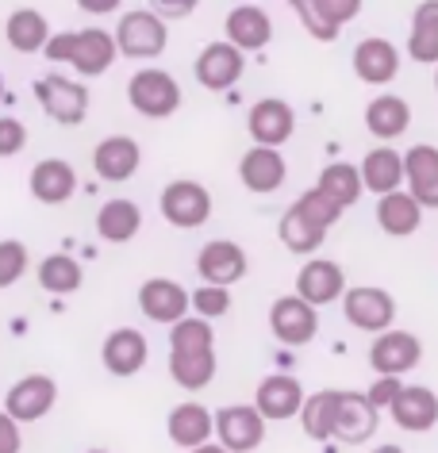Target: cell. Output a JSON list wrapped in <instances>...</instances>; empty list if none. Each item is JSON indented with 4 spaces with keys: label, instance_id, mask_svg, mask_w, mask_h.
<instances>
[{
    "label": "cell",
    "instance_id": "d6a6232c",
    "mask_svg": "<svg viewBox=\"0 0 438 453\" xmlns=\"http://www.w3.org/2000/svg\"><path fill=\"white\" fill-rule=\"evenodd\" d=\"M408 58L419 65H438V0H423L411 12Z\"/></svg>",
    "mask_w": 438,
    "mask_h": 453
},
{
    "label": "cell",
    "instance_id": "cb8c5ba5",
    "mask_svg": "<svg viewBox=\"0 0 438 453\" xmlns=\"http://www.w3.org/2000/svg\"><path fill=\"white\" fill-rule=\"evenodd\" d=\"M223 35H227V42H234L239 50H262L265 42L273 39V19H269V12L257 4H239L227 12V19H223Z\"/></svg>",
    "mask_w": 438,
    "mask_h": 453
},
{
    "label": "cell",
    "instance_id": "7c38bea8",
    "mask_svg": "<svg viewBox=\"0 0 438 453\" xmlns=\"http://www.w3.org/2000/svg\"><path fill=\"white\" fill-rule=\"evenodd\" d=\"M58 400V384H54L47 372H31V377H19L4 395V411L19 418V423H35L42 418Z\"/></svg>",
    "mask_w": 438,
    "mask_h": 453
},
{
    "label": "cell",
    "instance_id": "74e56055",
    "mask_svg": "<svg viewBox=\"0 0 438 453\" xmlns=\"http://www.w3.org/2000/svg\"><path fill=\"white\" fill-rule=\"evenodd\" d=\"M319 188L327 192L331 200H339L342 208H350V203L362 200V165H350V162H331L327 169L319 173Z\"/></svg>",
    "mask_w": 438,
    "mask_h": 453
},
{
    "label": "cell",
    "instance_id": "9c48e42d",
    "mask_svg": "<svg viewBox=\"0 0 438 453\" xmlns=\"http://www.w3.org/2000/svg\"><path fill=\"white\" fill-rule=\"evenodd\" d=\"M242 50L234 47V42H208L204 50L196 54V62H193V73H196V81L208 88V93H227V88L242 77Z\"/></svg>",
    "mask_w": 438,
    "mask_h": 453
},
{
    "label": "cell",
    "instance_id": "ffe728a7",
    "mask_svg": "<svg viewBox=\"0 0 438 453\" xmlns=\"http://www.w3.org/2000/svg\"><path fill=\"white\" fill-rule=\"evenodd\" d=\"M165 430H170V441L181 449H196L204 446V441H211V434H216V411H208L204 403L188 400V403H177L170 418H165Z\"/></svg>",
    "mask_w": 438,
    "mask_h": 453
},
{
    "label": "cell",
    "instance_id": "7402d4cb",
    "mask_svg": "<svg viewBox=\"0 0 438 453\" xmlns=\"http://www.w3.org/2000/svg\"><path fill=\"white\" fill-rule=\"evenodd\" d=\"M388 411H392V418H396L400 430L423 434V430H431L438 423V395L431 388H423V384H403Z\"/></svg>",
    "mask_w": 438,
    "mask_h": 453
},
{
    "label": "cell",
    "instance_id": "f1b7e54d",
    "mask_svg": "<svg viewBox=\"0 0 438 453\" xmlns=\"http://www.w3.org/2000/svg\"><path fill=\"white\" fill-rule=\"evenodd\" d=\"M403 169H408V192L423 208H438V146H411L403 154Z\"/></svg>",
    "mask_w": 438,
    "mask_h": 453
},
{
    "label": "cell",
    "instance_id": "4316f807",
    "mask_svg": "<svg viewBox=\"0 0 438 453\" xmlns=\"http://www.w3.org/2000/svg\"><path fill=\"white\" fill-rule=\"evenodd\" d=\"M116 50H119L116 35H108L104 27H85V31H77V50H73L70 65L81 77H100V73L111 70Z\"/></svg>",
    "mask_w": 438,
    "mask_h": 453
},
{
    "label": "cell",
    "instance_id": "ab89813d",
    "mask_svg": "<svg viewBox=\"0 0 438 453\" xmlns=\"http://www.w3.org/2000/svg\"><path fill=\"white\" fill-rule=\"evenodd\" d=\"M292 208H296L300 215H304V219L316 223L319 231H331V226L342 219V211H346L342 203H339V200H331V196H327V192H323L319 185H316V188H308L304 196H300L296 203H292Z\"/></svg>",
    "mask_w": 438,
    "mask_h": 453
},
{
    "label": "cell",
    "instance_id": "f35d334b",
    "mask_svg": "<svg viewBox=\"0 0 438 453\" xmlns=\"http://www.w3.org/2000/svg\"><path fill=\"white\" fill-rule=\"evenodd\" d=\"M170 349H216V331L204 315H185L170 326Z\"/></svg>",
    "mask_w": 438,
    "mask_h": 453
},
{
    "label": "cell",
    "instance_id": "4fadbf2b",
    "mask_svg": "<svg viewBox=\"0 0 438 453\" xmlns=\"http://www.w3.org/2000/svg\"><path fill=\"white\" fill-rule=\"evenodd\" d=\"M246 131H250V139L257 146H280L296 131V111L280 96H262L250 108V116H246Z\"/></svg>",
    "mask_w": 438,
    "mask_h": 453
},
{
    "label": "cell",
    "instance_id": "d590c367",
    "mask_svg": "<svg viewBox=\"0 0 438 453\" xmlns=\"http://www.w3.org/2000/svg\"><path fill=\"white\" fill-rule=\"evenodd\" d=\"M334 403H339V388H327V392L308 395L304 407H300V430H304L311 441L334 438Z\"/></svg>",
    "mask_w": 438,
    "mask_h": 453
},
{
    "label": "cell",
    "instance_id": "c3c4849f",
    "mask_svg": "<svg viewBox=\"0 0 438 453\" xmlns=\"http://www.w3.org/2000/svg\"><path fill=\"white\" fill-rule=\"evenodd\" d=\"M123 4V0H77V8L88 16H108V12H116V8Z\"/></svg>",
    "mask_w": 438,
    "mask_h": 453
},
{
    "label": "cell",
    "instance_id": "e0dca14e",
    "mask_svg": "<svg viewBox=\"0 0 438 453\" xmlns=\"http://www.w3.org/2000/svg\"><path fill=\"white\" fill-rule=\"evenodd\" d=\"M246 250L239 242H227V239H216L208 242L204 250L196 254V273L200 280H208V285H234V280L246 277Z\"/></svg>",
    "mask_w": 438,
    "mask_h": 453
},
{
    "label": "cell",
    "instance_id": "d6986e66",
    "mask_svg": "<svg viewBox=\"0 0 438 453\" xmlns=\"http://www.w3.org/2000/svg\"><path fill=\"white\" fill-rule=\"evenodd\" d=\"M296 292L308 303H316V308H323V303H331V300H342L346 296L342 265L327 262V257H311V262L300 265V273H296Z\"/></svg>",
    "mask_w": 438,
    "mask_h": 453
},
{
    "label": "cell",
    "instance_id": "60d3db41",
    "mask_svg": "<svg viewBox=\"0 0 438 453\" xmlns=\"http://www.w3.org/2000/svg\"><path fill=\"white\" fill-rule=\"evenodd\" d=\"M27 265H31V254L24 242H16V239L0 242V288H12L27 273Z\"/></svg>",
    "mask_w": 438,
    "mask_h": 453
},
{
    "label": "cell",
    "instance_id": "3957f363",
    "mask_svg": "<svg viewBox=\"0 0 438 453\" xmlns=\"http://www.w3.org/2000/svg\"><path fill=\"white\" fill-rule=\"evenodd\" d=\"M35 100L62 127H77V123H85V116H88V88L62 73H42L35 81Z\"/></svg>",
    "mask_w": 438,
    "mask_h": 453
},
{
    "label": "cell",
    "instance_id": "7dc6e473",
    "mask_svg": "<svg viewBox=\"0 0 438 453\" xmlns=\"http://www.w3.org/2000/svg\"><path fill=\"white\" fill-rule=\"evenodd\" d=\"M0 453H19V418L0 411Z\"/></svg>",
    "mask_w": 438,
    "mask_h": 453
},
{
    "label": "cell",
    "instance_id": "f546056e",
    "mask_svg": "<svg viewBox=\"0 0 438 453\" xmlns=\"http://www.w3.org/2000/svg\"><path fill=\"white\" fill-rule=\"evenodd\" d=\"M362 180H365L369 192H377V196H388V192H396L403 180H408L403 154H396L392 146H373V150L362 157Z\"/></svg>",
    "mask_w": 438,
    "mask_h": 453
},
{
    "label": "cell",
    "instance_id": "f907efd6",
    "mask_svg": "<svg viewBox=\"0 0 438 453\" xmlns=\"http://www.w3.org/2000/svg\"><path fill=\"white\" fill-rule=\"evenodd\" d=\"M369 453H403L400 446H392V441H388V446H377V449H369Z\"/></svg>",
    "mask_w": 438,
    "mask_h": 453
},
{
    "label": "cell",
    "instance_id": "bcb514c9",
    "mask_svg": "<svg viewBox=\"0 0 438 453\" xmlns=\"http://www.w3.org/2000/svg\"><path fill=\"white\" fill-rule=\"evenodd\" d=\"M150 4H154V12L165 16V19H188L196 12L200 0H150Z\"/></svg>",
    "mask_w": 438,
    "mask_h": 453
},
{
    "label": "cell",
    "instance_id": "7bdbcfd3",
    "mask_svg": "<svg viewBox=\"0 0 438 453\" xmlns=\"http://www.w3.org/2000/svg\"><path fill=\"white\" fill-rule=\"evenodd\" d=\"M27 146V127L16 116H0V157H12Z\"/></svg>",
    "mask_w": 438,
    "mask_h": 453
},
{
    "label": "cell",
    "instance_id": "9a60e30c",
    "mask_svg": "<svg viewBox=\"0 0 438 453\" xmlns=\"http://www.w3.org/2000/svg\"><path fill=\"white\" fill-rule=\"evenodd\" d=\"M296 12H300V24H304V31L311 39L334 42L339 31L362 12V0H308V4H300Z\"/></svg>",
    "mask_w": 438,
    "mask_h": 453
},
{
    "label": "cell",
    "instance_id": "52a82bcc",
    "mask_svg": "<svg viewBox=\"0 0 438 453\" xmlns=\"http://www.w3.org/2000/svg\"><path fill=\"white\" fill-rule=\"evenodd\" d=\"M216 438L231 453H250L265 438V415L257 403H227L216 411Z\"/></svg>",
    "mask_w": 438,
    "mask_h": 453
},
{
    "label": "cell",
    "instance_id": "f5cc1de1",
    "mask_svg": "<svg viewBox=\"0 0 438 453\" xmlns=\"http://www.w3.org/2000/svg\"><path fill=\"white\" fill-rule=\"evenodd\" d=\"M0 100H4V77H0Z\"/></svg>",
    "mask_w": 438,
    "mask_h": 453
},
{
    "label": "cell",
    "instance_id": "816d5d0a",
    "mask_svg": "<svg viewBox=\"0 0 438 453\" xmlns=\"http://www.w3.org/2000/svg\"><path fill=\"white\" fill-rule=\"evenodd\" d=\"M285 4H292V8H300V4H308V0H285Z\"/></svg>",
    "mask_w": 438,
    "mask_h": 453
},
{
    "label": "cell",
    "instance_id": "836d02e7",
    "mask_svg": "<svg viewBox=\"0 0 438 453\" xmlns=\"http://www.w3.org/2000/svg\"><path fill=\"white\" fill-rule=\"evenodd\" d=\"M170 377L185 392L208 388L216 377V349H170Z\"/></svg>",
    "mask_w": 438,
    "mask_h": 453
},
{
    "label": "cell",
    "instance_id": "6da1fadb",
    "mask_svg": "<svg viewBox=\"0 0 438 453\" xmlns=\"http://www.w3.org/2000/svg\"><path fill=\"white\" fill-rule=\"evenodd\" d=\"M116 42L123 58H158V54H165V42H170L165 16L150 12V8H134L116 24Z\"/></svg>",
    "mask_w": 438,
    "mask_h": 453
},
{
    "label": "cell",
    "instance_id": "f6af8a7d",
    "mask_svg": "<svg viewBox=\"0 0 438 453\" xmlns=\"http://www.w3.org/2000/svg\"><path fill=\"white\" fill-rule=\"evenodd\" d=\"M73 50H77V31H58V35H50L42 54H47L50 62H73Z\"/></svg>",
    "mask_w": 438,
    "mask_h": 453
},
{
    "label": "cell",
    "instance_id": "ee69618b",
    "mask_svg": "<svg viewBox=\"0 0 438 453\" xmlns=\"http://www.w3.org/2000/svg\"><path fill=\"white\" fill-rule=\"evenodd\" d=\"M400 388H403L400 377H377V380H373V388H369L365 395H369V403H373L377 411H388L392 400L400 395Z\"/></svg>",
    "mask_w": 438,
    "mask_h": 453
},
{
    "label": "cell",
    "instance_id": "db71d44e",
    "mask_svg": "<svg viewBox=\"0 0 438 453\" xmlns=\"http://www.w3.org/2000/svg\"><path fill=\"white\" fill-rule=\"evenodd\" d=\"M85 453H108V449H85Z\"/></svg>",
    "mask_w": 438,
    "mask_h": 453
},
{
    "label": "cell",
    "instance_id": "8992f818",
    "mask_svg": "<svg viewBox=\"0 0 438 453\" xmlns=\"http://www.w3.org/2000/svg\"><path fill=\"white\" fill-rule=\"evenodd\" d=\"M342 315L350 326H357V331L380 334L392 326V319H396V300L377 285H357V288H346Z\"/></svg>",
    "mask_w": 438,
    "mask_h": 453
},
{
    "label": "cell",
    "instance_id": "4dcf8cb0",
    "mask_svg": "<svg viewBox=\"0 0 438 453\" xmlns=\"http://www.w3.org/2000/svg\"><path fill=\"white\" fill-rule=\"evenodd\" d=\"M4 39L19 54H42L50 42V24L39 8H16L4 24Z\"/></svg>",
    "mask_w": 438,
    "mask_h": 453
},
{
    "label": "cell",
    "instance_id": "603a6c76",
    "mask_svg": "<svg viewBox=\"0 0 438 453\" xmlns=\"http://www.w3.org/2000/svg\"><path fill=\"white\" fill-rule=\"evenodd\" d=\"M304 388H300V380L296 377H288V372H273V377H265L262 384H257V392H254V403H257V411H262L265 418H292V415H300V407H304Z\"/></svg>",
    "mask_w": 438,
    "mask_h": 453
},
{
    "label": "cell",
    "instance_id": "8d00e7d4",
    "mask_svg": "<svg viewBox=\"0 0 438 453\" xmlns=\"http://www.w3.org/2000/svg\"><path fill=\"white\" fill-rule=\"evenodd\" d=\"M277 234H280V242H285V250L300 254V257L316 254L319 246H323V239H327V231H319V226L311 223V219H304L296 208H288L285 215H280Z\"/></svg>",
    "mask_w": 438,
    "mask_h": 453
},
{
    "label": "cell",
    "instance_id": "ba28073f",
    "mask_svg": "<svg viewBox=\"0 0 438 453\" xmlns=\"http://www.w3.org/2000/svg\"><path fill=\"white\" fill-rule=\"evenodd\" d=\"M423 361V342L411 331H380L369 346V365L377 377H403Z\"/></svg>",
    "mask_w": 438,
    "mask_h": 453
},
{
    "label": "cell",
    "instance_id": "ac0fdd59",
    "mask_svg": "<svg viewBox=\"0 0 438 453\" xmlns=\"http://www.w3.org/2000/svg\"><path fill=\"white\" fill-rule=\"evenodd\" d=\"M139 162H142V150L131 134H108L93 150V169L100 173V180H111V185L131 180L139 173Z\"/></svg>",
    "mask_w": 438,
    "mask_h": 453
},
{
    "label": "cell",
    "instance_id": "e575fe53",
    "mask_svg": "<svg viewBox=\"0 0 438 453\" xmlns=\"http://www.w3.org/2000/svg\"><path fill=\"white\" fill-rule=\"evenodd\" d=\"M81 280H85V269L70 254H47L39 262V285L50 296H70V292L81 288Z\"/></svg>",
    "mask_w": 438,
    "mask_h": 453
},
{
    "label": "cell",
    "instance_id": "681fc988",
    "mask_svg": "<svg viewBox=\"0 0 438 453\" xmlns=\"http://www.w3.org/2000/svg\"><path fill=\"white\" fill-rule=\"evenodd\" d=\"M188 453H231V449L223 446V441H219V446H216V441H204V446H196V449H188Z\"/></svg>",
    "mask_w": 438,
    "mask_h": 453
},
{
    "label": "cell",
    "instance_id": "5b68a950",
    "mask_svg": "<svg viewBox=\"0 0 438 453\" xmlns=\"http://www.w3.org/2000/svg\"><path fill=\"white\" fill-rule=\"evenodd\" d=\"M269 331L280 346H308L319 334V311L304 296H280L269 308Z\"/></svg>",
    "mask_w": 438,
    "mask_h": 453
},
{
    "label": "cell",
    "instance_id": "11a10c76",
    "mask_svg": "<svg viewBox=\"0 0 438 453\" xmlns=\"http://www.w3.org/2000/svg\"><path fill=\"white\" fill-rule=\"evenodd\" d=\"M434 88H438V70H434Z\"/></svg>",
    "mask_w": 438,
    "mask_h": 453
},
{
    "label": "cell",
    "instance_id": "30bf717a",
    "mask_svg": "<svg viewBox=\"0 0 438 453\" xmlns=\"http://www.w3.org/2000/svg\"><path fill=\"white\" fill-rule=\"evenodd\" d=\"M380 411L369 403L365 392H342L339 388V403H334V438L346 446H362L377 434V418Z\"/></svg>",
    "mask_w": 438,
    "mask_h": 453
},
{
    "label": "cell",
    "instance_id": "484cf974",
    "mask_svg": "<svg viewBox=\"0 0 438 453\" xmlns=\"http://www.w3.org/2000/svg\"><path fill=\"white\" fill-rule=\"evenodd\" d=\"M408 127H411V108H408V100L403 96L380 93V96H373L365 104V131L373 134V139L392 142V139H400Z\"/></svg>",
    "mask_w": 438,
    "mask_h": 453
},
{
    "label": "cell",
    "instance_id": "277c9868",
    "mask_svg": "<svg viewBox=\"0 0 438 453\" xmlns=\"http://www.w3.org/2000/svg\"><path fill=\"white\" fill-rule=\"evenodd\" d=\"M162 219L170 226H181V231H196L211 219V192L200 185V180H170L162 188Z\"/></svg>",
    "mask_w": 438,
    "mask_h": 453
},
{
    "label": "cell",
    "instance_id": "83f0119b",
    "mask_svg": "<svg viewBox=\"0 0 438 453\" xmlns=\"http://www.w3.org/2000/svg\"><path fill=\"white\" fill-rule=\"evenodd\" d=\"M419 223H423V203L411 192L396 188L377 200V226L392 239H408V234L419 231Z\"/></svg>",
    "mask_w": 438,
    "mask_h": 453
},
{
    "label": "cell",
    "instance_id": "8fae6325",
    "mask_svg": "<svg viewBox=\"0 0 438 453\" xmlns=\"http://www.w3.org/2000/svg\"><path fill=\"white\" fill-rule=\"evenodd\" d=\"M139 308H142L146 319L173 326L177 319H185L188 308H193V292H185L170 277H150L139 285Z\"/></svg>",
    "mask_w": 438,
    "mask_h": 453
},
{
    "label": "cell",
    "instance_id": "5bb4252c",
    "mask_svg": "<svg viewBox=\"0 0 438 453\" xmlns=\"http://www.w3.org/2000/svg\"><path fill=\"white\" fill-rule=\"evenodd\" d=\"M288 177V165L285 157H280V146H250V150L242 154L239 162V180L246 192H257V196H269V192H277L285 185Z\"/></svg>",
    "mask_w": 438,
    "mask_h": 453
},
{
    "label": "cell",
    "instance_id": "1f68e13d",
    "mask_svg": "<svg viewBox=\"0 0 438 453\" xmlns=\"http://www.w3.org/2000/svg\"><path fill=\"white\" fill-rule=\"evenodd\" d=\"M139 226H142V211L134 200H108L104 208L96 211V234L111 246L131 242L134 234H139Z\"/></svg>",
    "mask_w": 438,
    "mask_h": 453
},
{
    "label": "cell",
    "instance_id": "b9f144b4",
    "mask_svg": "<svg viewBox=\"0 0 438 453\" xmlns=\"http://www.w3.org/2000/svg\"><path fill=\"white\" fill-rule=\"evenodd\" d=\"M193 311L196 315H204V319H223V315L231 311V292L227 285H200L193 292Z\"/></svg>",
    "mask_w": 438,
    "mask_h": 453
},
{
    "label": "cell",
    "instance_id": "2e32d148",
    "mask_svg": "<svg viewBox=\"0 0 438 453\" xmlns=\"http://www.w3.org/2000/svg\"><path fill=\"white\" fill-rule=\"evenodd\" d=\"M146 357H150V346H146V334L134 331V326L111 331L104 338V346H100V361H104L111 377H134L146 365Z\"/></svg>",
    "mask_w": 438,
    "mask_h": 453
},
{
    "label": "cell",
    "instance_id": "7a4b0ae2",
    "mask_svg": "<svg viewBox=\"0 0 438 453\" xmlns=\"http://www.w3.org/2000/svg\"><path fill=\"white\" fill-rule=\"evenodd\" d=\"M127 104L146 119H165L181 108V85L165 70H139L127 81Z\"/></svg>",
    "mask_w": 438,
    "mask_h": 453
},
{
    "label": "cell",
    "instance_id": "44dd1931",
    "mask_svg": "<svg viewBox=\"0 0 438 453\" xmlns=\"http://www.w3.org/2000/svg\"><path fill=\"white\" fill-rule=\"evenodd\" d=\"M27 185H31V196H35L39 203L58 208V203L73 200L77 173H73V165L65 162V157H42V162H35V169H31Z\"/></svg>",
    "mask_w": 438,
    "mask_h": 453
},
{
    "label": "cell",
    "instance_id": "d4e9b609",
    "mask_svg": "<svg viewBox=\"0 0 438 453\" xmlns=\"http://www.w3.org/2000/svg\"><path fill=\"white\" fill-rule=\"evenodd\" d=\"M354 73L365 85H388L400 73V50L388 39H362L354 47Z\"/></svg>",
    "mask_w": 438,
    "mask_h": 453
}]
</instances>
